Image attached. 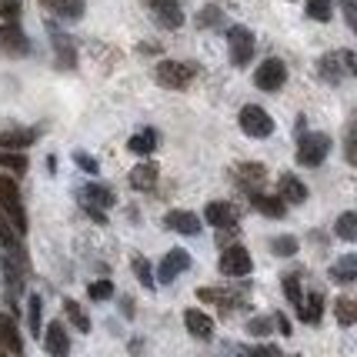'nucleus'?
<instances>
[{"instance_id":"a211bd4d","label":"nucleus","mask_w":357,"mask_h":357,"mask_svg":"<svg viewBox=\"0 0 357 357\" xmlns=\"http://www.w3.org/2000/svg\"><path fill=\"white\" fill-rule=\"evenodd\" d=\"M197 297H201V301H207V304H218L220 311H234V307L244 301V294H234V291H218V287H201V291H197Z\"/></svg>"},{"instance_id":"b1692460","label":"nucleus","mask_w":357,"mask_h":357,"mask_svg":"<svg viewBox=\"0 0 357 357\" xmlns=\"http://www.w3.org/2000/svg\"><path fill=\"white\" fill-rule=\"evenodd\" d=\"M37 140V130H3L0 134V147L3 151H24Z\"/></svg>"},{"instance_id":"7ed1b4c3","label":"nucleus","mask_w":357,"mask_h":357,"mask_svg":"<svg viewBox=\"0 0 357 357\" xmlns=\"http://www.w3.org/2000/svg\"><path fill=\"white\" fill-rule=\"evenodd\" d=\"M197 77V67L194 63H181V61H160L157 63V80L171 91H184L190 87V80Z\"/></svg>"},{"instance_id":"c9c22d12","label":"nucleus","mask_w":357,"mask_h":357,"mask_svg":"<svg viewBox=\"0 0 357 357\" xmlns=\"http://www.w3.org/2000/svg\"><path fill=\"white\" fill-rule=\"evenodd\" d=\"M134 274H137V280L144 284V287H154L157 284L154 271H151V264H147V257H137V261H134Z\"/></svg>"},{"instance_id":"6e6552de","label":"nucleus","mask_w":357,"mask_h":357,"mask_svg":"<svg viewBox=\"0 0 357 357\" xmlns=\"http://www.w3.org/2000/svg\"><path fill=\"white\" fill-rule=\"evenodd\" d=\"M218 267H220V274H224V278H248L250 267H254V261H250L248 250L234 244V248H224Z\"/></svg>"},{"instance_id":"c756f323","label":"nucleus","mask_w":357,"mask_h":357,"mask_svg":"<svg viewBox=\"0 0 357 357\" xmlns=\"http://www.w3.org/2000/svg\"><path fill=\"white\" fill-rule=\"evenodd\" d=\"M321 77L331 80V84H341V80L347 77V70H344V67H337V54H334V57H331V54H327V57H321Z\"/></svg>"},{"instance_id":"f3484780","label":"nucleus","mask_w":357,"mask_h":357,"mask_svg":"<svg viewBox=\"0 0 357 357\" xmlns=\"http://www.w3.org/2000/svg\"><path fill=\"white\" fill-rule=\"evenodd\" d=\"M0 347L10 351V354H24V341L17 334V324L10 314H0Z\"/></svg>"},{"instance_id":"dca6fc26","label":"nucleus","mask_w":357,"mask_h":357,"mask_svg":"<svg viewBox=\"0 0 357 357\" xmlns=\"http://www.w3.org/2000/svg\"><path fill=\"white\" fill-rule=\"evenodd\" d=\"M248 201H250V207H254V211H261L264 218L278 220V218H284V214H287V204L280 201V197H271V194H261V190H254Z\"/></svg>"},{"instance_id":"6ab92c4d","label":"nucleus","mask_w":357,"mask_h":357,"mask_svg":"<svg viewBox=\"0 0 357 357\" xmlns=\"http://www.w3.org/2000/svg\"><path fill=\"white\" fill-rule=\"evenodd\" d=\"M80 204H84V207H97V211H107L110 204H114V194H110L107 187L87 184L80 190Z\"/></svg>"},{"instance_id":"0eeeda50","label":"nucleus","mask_w":357,"mask_h":357,"mask_svg":"<svg viewBox=\"0 0 357 357\" xmlns=\"http://www.w3.org/2000/svg\"><path fill=\"white\" fill-rule=\"evenodd\" d=\"M0 54H7V57H24V54H31V40H27V33L20 31L17 20H7V24L0 27Z\"/></svg>"},{"instance_id":"2f4dec72","label":"nucleus","mask_w":357,"mask_h":357,"mask_svg":"<svg viewBox=\"0 0 357 357\" xmlns=\"http://www.w3.org/2000/svg\"><path fill=\"white\" fill-rule=\"evenodd\" d=\"M0 167H7V171H27V157H24V151H3L0 147Z\"/></svg>"},{"instance_id":"bb28decb","label":"nucleus","mask_w":357,"mask_h":357,"mask_svg":"<svg viewBox=\"0 0 357 357\" xmlns=\"http://www.w3.org/2000/svg\"><path fill=\"white\" fill-rule=\"evenodd\" d=\"M47 7H54V14L63 20H80L84 17V0H47Z\"/></svg>"},{"instance_id":"5701e85b","label":"nucleus","mask_w":357,"mask_h":357,"mask_svg":"<svg viewBox=\"0 0 357 357\" xmlns=\"http://www.w3.org/2000/svg\"><path fill=\"white\" fill-rule=\"evenodd\" d=\"M157 164H151V160H144V164H137L134 171H130V187L134 190H151V187L157 184Z\"/></svg>"},{"instance_id":"9b49d317","label":"nucleus","mask_w":357,"mask_h":357,"mask_svg":"<svg viewBox=\"0 0 357 357\" xmlns=\"http://www.w3.org/2000/svg\"><path fill=\"white\" fill-rule=\"evenodd\" d=\"M187 267H190V254L187 250H171L164 261H160V267H157V280H164V284H171L174 278H181Z\"/></svg>"},{"instance_id":"37998d69","label":"nucleus","mask_w":357,"mask_h":357,"mask_svg":"<svg viewBox=\"0 0 357 357\" xmlns=\"http://www.w3.org/2000/svg\"><path fill=\"white\" fill-rule=\"evenodd\" d=\"M341 10L347 17V27H357V3L354 0H341Z\"/></svg>"},{"instance_id":"a19ab883","label":"nucleus","mask_w":357,"mask_h":357,"mask_svg":"<svg viewBox=\"0 0 357 357\" xmlns=\"http://www.w3.org/2000/svg\"><path fill=\"white\" fill-rule=\"evenodd\" d=\"M271 327H274V317H254L248 324L250 334H271Z\"/></svg>"},{"instance_id":"f704fd0d","label":"nucleus","mask_w":357,"mask_h":357,"mask_svg":"<svg viewBox=\"0 0 357 357\" xmlns=\"http://www.w3.org/2000/svg\"><path fill=\"white\" fill-rule=\"evenodd\" d=\"M307 14L314 17V20H331L334 17V7H331V0H307Z\"/></svg>"},{"instance_id":"f03ea898","label":"nucleus","mask_w":357,"mask_h":357,"mask_svg":"<svg viewBox=\"0 0 357 357\" xmlns=\"http://www.w3.org/2000/svg\"><path fill=\"white\" fill-rule=\"evenodd\" d=\"M331 154V137L327 134H304L297 144V164L301 167H321Z\"/></svg>"},{"instance_id":"ea45409f","label":"nucleus","mask_w":357,"mask_h":357,"mask_svg":"<svg viewBox=\"0 0 357 357\" xmlns=\"http://www.w3.org/2000/svg\"><path fill=\"white\" fill-rule=\"evenodd\" d=\"M74 160H77V167H80V171H87V174H97V171H100V164H97V157L84 154V151H77V154H74Z\"/></svg>"},{"instance_id":"4be33fe9","label":"nucleus","mask_w":357,"mask_h":357,"mask_svg":"<svg viewBox=\"0 0 357 357\" xmlns=\"http://www.w3.org/2000/svg\"><path fill=\"white\" fill-rule=\"evenodd\" d=\"M321 314H324V294H321V291H311L307 301H301L297 317H301V321H307V324H317V321H321Z\"/></svg>"},{"instance_id":"412c9836","label":"nucleus","mask_w":357,"mask_h":357,"mask_svg":"<svg viewBox=\"0 0 357 357\" xmlns=\"http://www.w3.org/2000/svg\"><path fill=\"white\" fill-rule=\"evenodd\" d=\"M280 201L284 204H304L307 201V187L301 184L294 174H284V177H280Z\"/></svg>"},{"instance_id":"f257e3e1","label":"nucleus","mask_w":357,"mask_h":357,"mask_svg":"<svg viewBox=\"0 0 357 357\" xmlns=\"http://www.w3.org/2000/svg\"><path fill=\"white\" fill-rule=\"evenodd\" d=\"M0 211L7 214L10 227H14L20 237L27 234V211H24V201H20V187L0 174Z\"/></svg>"},{"instance_id":"f8f14e48","label":"nucleus","mask_w":357,"mask_h":357,"mask_svg":"<svg viewBox=\"0 0 357 357\" xmlns=\"http://www.w3.org/2000/svg\"><path fill=\"white\" fill-rule=\"evenodd\" d=\"M184 327H187V334L197 337V341H211V337H214V321L204 311H197V307H190V311L184 314Z\"/></svg>"},{"instance_id":"e433bc0d","label":"nucleus","mask_w":357,"mask_h":357,"mask_svg":"<svg viewBox=\"0 0 357 357\" xmlns=\"http://www.w3.org/2000/svg\"><path fill=\"white\" fill-rule=\"evenodd\" d=\"M271 248H274V254H278V257H294V254H297V241H294V237H274V244H271Z\"/></svg>"},{"instance_id":"aec40b11","label":"nucleus","mask_w":357,"mask_h":357,"mask_svg":"<svg viewBox=\"0 0 357 357\" xmlns=\"http://www.w3.org/2000/svg\"><path fill=\"white\" fill-rule=\"evenodd\" d=\"M50 40H54V50H57V67H67V70H70V67L77 63V54H74V44L67 40V33L50 27Z\"/></svg>"},{"instance_id":"2eb2a0df","label":"nucleus","mask_w":357,"mask_h":357,"mask_svg":"<svg viewBox=\"0 0 357 357\" xmlns=\"http://www.w3.org/2000/svg\"><path fill=\"white\" fill-rule=\"evenodd\" d=\"M164 227L194 237V234H201V220H197V214H190V211H171V214L164 218Z\"/></svg>"},{"instance_id":"393cba45","label":"nucleus","mask_w":357,"mask_h":357,"mask_svg":"<svg viewBox=\"0 0 357 357\" xmlns=\"http://www.w3.org/2000/svg\"><path fill=\"white\" fill-rule=\"evenodd\" d=\"M331 278L337 280V284H351V280H357V254H344L341 261L331 267Z\"/></svg>"},{"instance_id":"20e7f679","label":"nucleus","mask_w":357,"mask_h":357,"mask_svg":"<svg viewBox=\"0 0 357 357\" xmlns=\"http://www.w3.org/2000/svg\"><path fill=\"white\" fill-rule=\"evenodd\" d=\"M227 50H231V63L234 67H248L254 57V33L241 24H234L227 31Z\"/></svg>"},{"instance_id":"4468645a","label":"nucleus","mask_w":357,"mask_h":357,"mask_svg":"<svg viewBox=\"0 0 357 357\" xmlns=\"http://www.w3.org/2000/svg\"><path fill=\"white\" fill-rule=\"evenodd\" d=\"M0 248L7 250L14 261H20V264L27 261V257H24V244H20V234L10 227V220H7V214H3V211H0Z\"/></svg>"},{"instance_id":"4c0bfd02","label":"nucleus","mask_w":357,"mask_h":357,"mask_svg":"<svg viewBox=\"0 0 357 357\" xmlns=\"http://www.w3.org/2000/svg\"><path fill=\"white\" fill-rule=\"evenodd\" d=\"M87 294H91V301H107V297H114V284L110 280H93L87 287Z\"/></svg>"},{"instance_id":"79ce46f5","label":"nucleus","mask_w":357,"mask_h":357,"mask_svg":"<svg viewBox=\"0 0 357 357\" xmlns=\"http://www.w3.org/2000/svg\"><path fill=\"white\" fill-rule=\"evenodd\" d=\"M218 20H220V10H218V7H204V14L197 17V27H214Z\"/></svg>"},{"instance_id":"58836bf2","label":"nucleus","mask_w":357,"mask_h":357,"mask_svg":"<svg viewBox=\"0 0 357 357\" xmlns=\"http://www.w3.org/2000/svg\"><path fill=\"white\" fill-rule=\"evenodd\" d=\"M237 177L241 181H264V164H241Z\"/></svg>"},{"instance_id":"ddd939ff","label":"nucleus","mask_w":357,"mask_h":357,"mask_svg":"<svg viewBox=\"0 0 357 357\" xmlns=\"http://www.w3.org/2000/svg\"><path fill=\"white\" fill-rule=\"evenodd\" d=\"M44 351L50 357H63L67 351H70V337H67V327L61 324V321H54V324L47 327L44 334Z\"/></svg>"},{"instance_id":"72a5a7b5","label":"nucleus","mask_w":357,"mask_h":357,"mask_svg":"<svg viewBox=\"0 0 357 357\" xmlns=\"http://www.w3.org/2000/svg\"><path fill=\"white\" fill-rule=\"evenodd\" d=\"M40 314H44V301L33 294L31 301H27V324H31V334L37 337V331H40Z\"/></svg>"},{"instance_id":"7c9ffc66","label":"nucleus","mask_w":357,"mask_h":357,"mask_svg":"<svg viewBox=\"0 0 357 357\" xmlns=\"http://www.w3.org/2000/svg\"><path fill=\"white\" fill-rule=\"evenodd\" d=\"M337 237H341V241H347V244H351V241H357V214H354V211H347V214H341V218H337Z\"/></svg>"},{"instance_id":"39448f33","label":"nucleus","mask_w":357,"mask_h":357,"mask_svg":"<svg viewBox=\"0 0 357 357\" xmlns=\"http://www.w3.org/2000/svg\"><path fill=\"white\" fill-rule=\"evenodd\" d=\"M254 84H257V91L278 93L280 87L287 84V67H284V61H278V57L264 61L257 70H254Z\"/></svg>"},{"instance_id":"a18cd8bd","label":"nucleus","mask_w":357,"mask_h":357,"mask_svg":"<svg viewBox=\"0 0 357 357\" xmlns=\"http://www.w3.org/2000/svg\"><path fill=\"white\" fill-rule=\"evenodd\" d=\"M274 327H280V334H287V337L294 334V331H291V321H287L284 314H278V317H274Z\"/></svg>"},{"instance_id":"9d476101","label":"nucleus","mask_w":357,"mask_h":357,"mask_svg":"<svg viewBox=\"0 0 357 357\" xmlns=\"http://www.w3.org/2000/svg\"><path fill=\"white\" fill-rule=\"evenodd\" d=\"M204 220L214 224L218 231H234V227H237V211L224 201H211L204 207Z\"/></svg>"},{"instance_id":"423d86ee","label":"nucleus","mask_w":357,"mask_h":357,"mask_svg":"<svg viewBox=\"0 0 357 357\" xmlns=\"http://www.w3.org/2000/svg\"><path fill=\"white\" fill-rule=\"evenodd\" d=\"M241 130H244L248 137H271V134H274V121H271V114H267L264 107L248 104V107L241 110Z\"/></svg>"},{"instance_id":"a878e982","label":"nucleus","mask_w":357,"mask_h":357,"mask_svg":"<svg viewBox=\"0 0 357 357\" xmlns=\"http://www.w3.org/2000/svg\"><path fill=\"white\" fill-rule=\"evenodd\" d=\"M134 154H140V157H147L151 151L157 147V130H151V127H144V130H137L134 137H130V144H127Z\"/></svg>"},{"instance_id":"c85d7f7f","label":"nucleus","mask_w":357,"mask_h":357,"mask_svg":"<svg viewBox=\"0 0 357 357\" xmlns=\"http://www.w3.org/2000/svg\"><path fill=\"white\" fill-rule=\"evenodd\" d=\"M334 314H337V324L351 327L357 321V304L351 297H337V301H334Z\"/></svg>"},{"instance_id":"cd10ccee","label":"nucleus","mask_w":357,"mask_h":357,"mask_svg":"<svg viewBox=\"0 0 357 357\" xmlns=\"http://www.w3.org/2000/svg\"><path fill=\"white\" fill-rule=\"evenodd\" d=\"M63 314L70 317V324L77 327V331H84V334L91 331V317L84 314V307H80L77 301H70V297H67V301H63Z\"/></svg>"},{"instance_id":"1a4fd4ad","label":"nucleus","mask_w":357,"mask_h":357,"mask_svg":"<svg viewBox=\"0 0 357 357\" xmlns=\"http://www.w3.org/2000/svg\"><path fill=\"white\" fill-rule=\"evenodd\" d=\"M147 7H151V14L160 27H167V31H177L181 24H184V10H181V3L177 0H147Z\"/></svg>"},{"instance_id":"c03bdc74","label":"nucleus","mask_w":357,"mask_h":357,"mask_svg":"<svg viewBox=\"0 0 357 357\" xmlns=\"http://www.w3.org/2000/svg\"><path fill=\"white\" fill-rule=\"evenodd\" d=\"M3 20H17V14H20V0H3Z\"/></svg>"},{"instance_id":"473e14b6","label":"nucleus","mask_w":357,"mask_h":357,"mask_svg":"<svg viewBox=\"0 0 357 357\" xmlns=\"http://www.w3.org/2000/svg\"><path fill=\"white\" fill-rule=\"evenodd\" d=\"M284 294H287V301L294 304V311H297L301 301H304V294H301V274H284Z\"/></svg>"}]
</instances>
